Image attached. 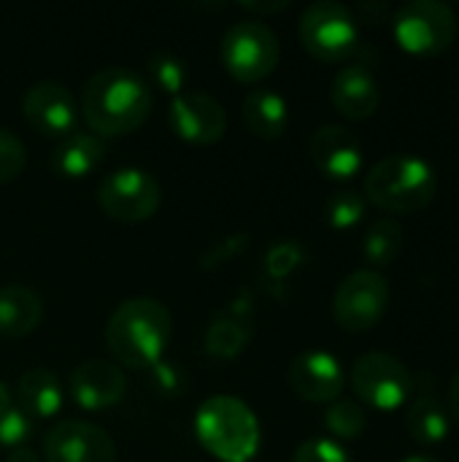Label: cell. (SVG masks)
<instances>
[{"label": "cell", "mask_w": 459, "mask_h": 462, "mask_svg": "<svg viewBox=\"0 0 459 462\" xmlns=\"http://www.w3.org/2000/svg\"><path fill=\"white\" fill-rule=\"evenodd\" d=\"M151 87L127 68L97 70L81 92V114L97 138H119L135 133L151 114Z\"/></svg>", "instance_id": "6da1fadb"}, {"label": "cell", "mask_w": 459, "mask_h": 462, "mask_svg": "<svg viewBox=\"0 0 459 462\" xmlns=\"http://www.w3.org/2000/svg\"><path fill=\"white\" fill-rule=\"evenodd\" d=\"M173 336L170 311L154 298H130L114 309L106 325V344L124 368L160 365Z\"/></svg>", "instance_id": "7a4b0ae2"}, {"label": "cell", "mask_w": 459, "mask_h": 462, "mask_svg": "<svg viewBox=\"0 0 459 462\" xmlns=\"http://www.w3.org/2000/svg\"><path fill=\"white\" fill-rule=\"evenodd\" d=\"M363 195L387 214H417L436 200L438 173L419 154H390L365 173Z\"/></svg>", "instance_id": "3957f363"}, {"label": "cell", "mask_w": 459, "mask_h": 462, "mask_svg": "<svg viewBox=\"0 0 459 462\" xmlns=\"http://www.w3.org/2000/svg\"><path fill=\"white\" fill-rule=\"evenodd\" d=\"M195 436L208 455L222 462H249L262 444L257 414L233 395H214L200 403Z\"/></svg>", "instance_id": "277c9868"}, {"label": "cell", "mask_w": 459, "mask_h": 462, "mask_svg": "<svg viewBox=\"0 0 459 462\" xmlns=\"http://www.w3.org/2000/svg\"><path fill=\"white\" fill-rule=\"evenodd\" d=\"M392 35L403 51L414 57H436L454 46L459 16L449 3L411 0L392 14Z\"/></svg>", "instance_id": "5b68a950"}, {"label": "cell", "mask_w": 459, "mask_h": 462, "mask_svg": "<svg viewBox=\"0 0 459 462\" xmlns=\"http://www.w3.org/2000/svg\"><path fill=\"white\" fill-rule=\"evenodd\" d=\"M219 57L225 70L243 84H257L268 79L281 60V43L279 35L260 19H241L235 22L222 43Z\"/></svg>", "instance_id": "8992f818"}, {"label": "cell", "mask_w": 459, "mask_h": 462, "mask_svg": "<svg viewBox=\"0 0 459 462\" xmlns=\"http://www.w3.org/2000/svg\"><path fill=\"white\" fill-rule=\"evenodd\" d=\"M300 43L322 62H344L360 46V24L349 5L338 0H317L300 16Z\"/></svg>", "instance_id": "52a82bcc"}, {"label": "cell", "mask_w": 459, "mask_h": 462, "mask_svg": "<svg viewBox=\"0 0 459 462\" xmlns=\"http://www.w3.org/2000/svg\"><path fill=\"white\" fill-rule=\"evenodd\" d=\"M349 384L360 398V406L392 414L403 409L414 395V376L398 357L387 352H365L354 360Z\"/></svg>", "instance_id": "ba28073f"}, {"label": "cell", "mask_w": 459, "mask_h": 462, "mask_svg": "<svg viewBox=\"0 0 459 462\" xmlns=\"http://www.w3.org/2000/svg\"><path fill=\"white\" fill-rule=\"evenodd\" d=\"M392 292L381 271H354L349 273L333 298V317L349 333H368L387 317Z\"/></svg>", "instance_id": "9c48e42d"}, {"label": "cell", "mask_w": 459, "mask_h": 462, "mask_svg": "<svg viewBox=\"0 0 459 462\" xmlns=\"http://www.w3.org/2000/svg\"><path fill=\"white\" fill-rule=\"evenodd\" d=\"M162 200L160 181L143 168H116L97 187V203L114 222L135 225L157 214Z\"/></svg>", "instance_id": "30bf717a"}, {"label": "cell", "mask_w": 459, "mask_h": 462, "mask_svg": "<svg viewBox=\"0 0 459 462\" xmlns=\"http://www.w3.org/2000/svg\"><path fill=\"white\" fill-rule=\"evenodd\" d=\"M168 125L181 141L195 146H211L227 133V111L216 97L200 89H184L170 100Z\"/></svg>", "instance_id": "8fae6325"}, {"label": "cell", "mask_w": 459, "mask_h": 462, "mask_svg": "<svg viewBox=\"0 0 459 462\" xmlns=\"http://www.w3.org/2000/svg\"><path fill=\"white\" fill-rule=\"evenodd\" d=\"M22 116L27 125L49 138H65L76 130L78 106L70 89L60 81H35L22 95Z\"/></svg>", "instance_id": "7c38bea8"}, {"label": "cell", "mask_w": 459, "mask_h": 462, "mask_svg": "<svg viewBox=\"0 0 459 462\" xmlns=\"http://www.w3.org/2000/svg\"><path fill=\"white\" fill-rule=\"evenodd\" d=\"M43 462H116V444L92 422L65 420L46 433Z\"/></svg>", "instance_id": "4fadbf2b"}, {"label": "cell", "mask_w": 459, "mask_h": 462, "mask_svg": "<svg viewBox=\"0 0 459 462\" xmlns=\"http://www.w3.org/2000/svg\"><path fill=\"white\" fill-rule=\"evenodd\" d=\"M289 390L306 401V403H335L346 387V374L344 365L335 355L330 352H303L289 363L287 371Z\"/></svg>", "instance_id": "5bb4252c"}, {"label": "cell", "mask_w": 459, "mask_h": 462, "mask_svg": "<svg viewBox=\"0 0 459 462\" xmlns=\"http://www.w3.org/2000/svg\"><path fill=\"white\" fill-rule=\"evenodd\" d=\"M70 398L84 411H106L116 406L127 393L124 371L111 360H84L68 379Z\"/></svg>", "instance_id": "9a60e30c"}, {"label": "cell", "mask_w": 459, "mask_h": 462, "mask_svg": "<svg viewBox=\"0 0 459 462\" xmlns=\"http://www.w3.org/2000/svg\"><path fill=\"white\" fill-rule=\"evenodd\" d=\"M311 160L325 176L346 181L363 171V143L344 125H322L311 135Z\"/></svg>", "instance_id": "2e32d148"}, {"label": "cell", "mask_w": 459, "mask_h": 462, "mask_svg": "<svg viewBox=\"0 0 459 462\" xmlns=\"http://www.w3.org/2000/svg\"><path fill=\"white\" fill-rule=\"evenodd\" d=\"M330 100L333 108L349 119V122H363L371 119L379 106H381V87L373 76V70L363 62L344 65L330 87Z\"/></svg>", "instance_id": "e0dca14e"}, {"label": "cell", "mask_w": 459, "mask_h": 462, "mask_svg": "<svg viewBox=\"0 0 459 462\" xmlns=\"http://www.w3.org/2000/svg\"><path fill=\"white\" fill-rule=\"evenodd\" d=\"M406 428L411 439L422 447H436L444 444L452 433V417L441 395L433 390V384L414 387V395L409 401L406 411Z\"/></svg>", "instance_id": "ac0fdd59"}, {"label": "cell", "mask_w": 459, "mask_h": 462, "mask_svg": "<svg viewBox=\"0 0 459 462\" xmlns=\"http://www.w3.org/2000/svg\"><path fill=\"white\" fill-rule=\"evenodd\" d=\"M14 401L30 420H49L60 414L65 403V393L51 371L30 368L19 376Z\"/></svg>", "instance_id": "d6986e66"}, {"label": "cell", "mask_w": 459, "mask_h": 462, "mask_svg": "<svg viewBox=\"0 0 459 462\" xmlns=\"http://www.w3.org/2000/svg\"><path fill=\"white\" fill-rule=\"evenodd\" d=\"M43 300L22 284L0 287V338H24L38 330Z\"/></svg>", "instance_id": "ffe728a7"}, {"label": "cell", "mask_w": 459, "mask_h": 462, "mask_svg": "<svg viewBox=\"0 0 459 462\" xmlns=\"http://www.w3.org/2000/svg\"><path fill=\"white\" fill-rule=\"evenodd\" d=\"M243 125L254 138L276 141L287 133L289 125V106L273 89H254L243 100Z\"/></svg>", "instance_id": "44dd1931"}, {"label": "cell", "mask_w": 459, "mask_h": 462, "mask_svg": "<svg viewBox=\"0 0 459 462\" xmlns=\"http://www.w3.org/2000/svg\"><path fill=\"white\" fill-rule=\"evenodd\" d=\"M106 157V143L95 133H70L51 152V165L65 179L89 176Z\"/></svg>", "instance_id": "7402d4cb"}, {"label": "cell", "mask_w": 459, "mask_h": 462, "mask_svg": "<svg viewBox=\"0 0 459 462\" xmlns=\"http://www.w3.org/2000/svg\"><path fill=\"white\" fill-rule=\"evenodd\" d=\"M403 238H406L403 225L395 217L376 219L365 230V238H363V257L371 265V271L390 268L403 252Z\"/></svg>", "instance_id": "603a6c76"}, {"label": "cell", "mask_w": 459, "mask_h": 462, "mask_svg": "<svg viewBox=\"0 0 459 462\" xmlns=\"http://www.w3.org/2000/svg\"><path fill=\"white\" fill-rule=\"evenodd\" d=\"M252 330L233 314H219L206 330V352L219 360H233L249 346Z\"/></svg>", "instance_id": "cb8c5ba5"}, {"label": "cell", "mask_w": 459, "mask_h": 462, "mask_svg": "<svg viewBox=\"0 0 459 462\" xmlns=\"http://www.w3.org/2000/svg\"><path fill=\"white\" fill-rule=\"evenodd\" d=\"M325 428L338 439V441H357L365 428H368V417L365 409L354 401H335L327 406L325 411Z\"/></svg>", "instance_id": "d4e9b609"}, {"label": "cell", "mask_w": 459, "mask_h": 462, "mask_svg": "<svg viewBox=\"0 0 459 462\" xmlns=\"http://www.w3.org/2000/svg\"><path fill=\"white\" fill-rule=\"evenodd\" d=\"M365 211H368L365 195H360L357 189H338L325 206V219L333 230H352L363 222Z\"/></svg>", "instance_id": "484cf974"}, {"label": "cell", "mask_w": 459, "mask_h": 462, "mask_svg": "<svg viewBox=\"0 0 459 462\" xmlns=\"http://www.w3.org/2000/svg\"><path fill=\"white\" fill-rule=\"evenodd\" d=\"M306 263V252L295 241H279L268 249L265 254V276L271 282H284L289 279L300 265Z\"/></svg>", "instance_id": "4316f807"}, {"label": "cell", "mask_w": 459, "mask_h": 462, "mask_svg": "<svg viewBox=\"0 0 459 462\" xmlns=\"http://www.w3.org/2000/svg\"><path fill=\"white\" fill-rule=\"evenodd\" d=\"M149 70L154 76V84L165 92H170L173 97L184 92L187 87V65L176 57V54H168V51H160L149 60Z\"/></svg>", "instance_id": "83f0119b"}, {"label": "cell", "mask_w": 459, "mask_h": 462, "mask_svg": "<svg viewBox=\"0 0 459 462\" xmlns=\"http://www.w3.org/2000/svg\"><path fill=\"white\" fill-rule=\"evenodd\" d=\"M27 168L24 143L5 127H0V184L19 179Z\"/></svg>", "instance_id": "f1b7e54d"}, {"label": "cell", "mask_w": 459, "mask_h": 462, "mask_svg": "<svg viewBox=\"0 0 459 462\" xmlns=\"http://www.w3.org/2000/svg\"><path fill=\"white\" fill-rule=\"evenodd\" d=\"M292 462H352L349 452L333 439H311L295 449Z\"/></svg>", "instance_id": "f546056e"}, {"label": "cell", "mask_w": 459, "mask_h": 462, "mask_svg": "<svg viewBox=\"0 0 459 462\" xmlns=\"http://www.w3.org/2000/svg\"><path fill=\"white\" fill-rule=\"evenodd\" d=\"M30 433H32V420L19 406H14L0 420V444L3 447H11V449L24 447V441L30 439Z\"/></svg>", "instance_id": "4dcf8cb0"}, {"label": "cell", "mask_w": 459, "mask_h": 462, "mask_svg": "<svg viewBox=\"0 0 459 462\" xmlns=\"http://www.w3.org/2000/svg\"><path fill=\"white\" fill-rule=\"evenodd\" d=\"M246 246V236H230V238H222V246H216V254H208L206 257V268H211V265H216V263H227L238 249H243Z\"/></svg>", "instance_id": "1f68e13d"}, {"label": "cell", "mask_w": 459, "mask_h": 462, "mask_svg": "<svg viewBox=\"0 0 459 462\" xmlns=\"http://www.w3.org/2000/svg\"><path fill=\"white\" fill-rule=\"evenodd\" d=\"M360 19L363 22H371V24H379V22H392V8L387 3H360L357 8Z\"/></svg>", "instance_id": "d6a6232c"}, {"label": "cell", "mask_w": 459, "mask_h": 462, "mask_svg": "<svg viewBox=\"0 0 459 462\" xmlns=\"http://www.w3.org/2000/svg\"><path fill=\"white\" fill-rule=\"evenodd\" d=\"M449 417L459 425V371L449 384Z\"/></svg>", "instance_id": "836d02e7"}, {"label": "cell", "mask_w": 459, "mask_h": 462, "mask_svg": "<svg viewBox=\"0 0 459 462\" xmlns=\"http://www.w3.org/2000/svg\"><path fill=\"white\" fill-rule=\"evenodd\" d=\"M243 8H249V11H257V14H276V11H281V8H287L289 3L287 0H276V3H241Z\"/></svg>", "instance_id": "e575fe53"}, {"label": "cell", "mask_w": 459, "mask_h": 462, "mask_svg": "<svg viewBox=\"0 0 459 462\" xmlns=\"http://www.w3.org/2000/svg\"><path fill=\"white\" fill-rule=\"evenodd\" d=\"M16 406V401H14V393H11V387L5 384V382H0V420L11 411Z\"/></svg>", "instance_id": "d590c367"}, {"label": "cell", "mask_w": 459, "mask_h": 462, "mask_svg": "<svg viewBox=\"0 0 459 462\" xmlns=\"http://www.w3.org/2000/svg\"><path fill=\"white\" fill-rule=\"evenodd\" d=\"M5 462H43L30 447H16V449H11V455H8V460Z\"/></svg>", "instance_id": "8d00e7d4"}, {"label": "cell", "mask_w": 459, "mask_h": 462, "mask_svg": "<svg viewBox=\"0 0 459 462\" xmlns=\"http://www.w3.org/2000/svg\"><path fill=\"white\" fill-rule=\"evenodd\" d=\"M400 462H441L438 457H433V455H409V457H403Z\"/></svg>", "instance_id": "74e56055"}]
</instances>
